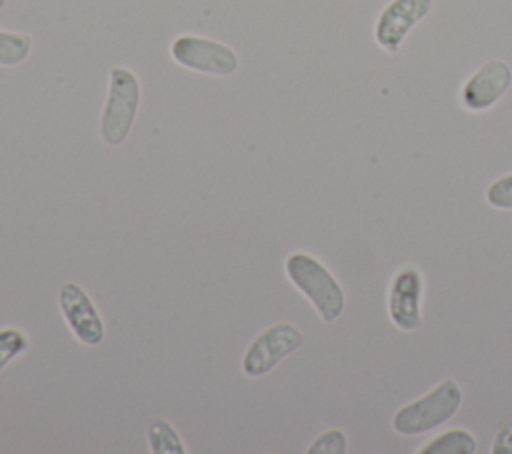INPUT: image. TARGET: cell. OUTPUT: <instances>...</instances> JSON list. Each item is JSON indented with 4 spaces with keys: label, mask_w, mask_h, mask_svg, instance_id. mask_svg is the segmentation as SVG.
<instances>
[{
    "label": "cell",
    "mask_w": 512,
    "mask_h": 454,
    "mask_svg": "<svg viewBox=\"0 0 512 454\" xmlns=\"http://www.w3.org/2000/svg\"><path fill=\"white\" fill-rule=\"evenodd\" d=\"M486 204L496 210H512V172L492 180L484 192Z\"/></svg>",
    "instance_id": "9a60e30c"
},
{
    "label": "cell",
    "mask_w": 512,
    "mask_h": 454,
    "mask_svg": "<svg viewBox=\"0 0 512 454\" xmlns=\"http://www.w3.org/2000/svg\"><path fill=\"white\" fill-rule=\"evenodd\" d=\"M146 442L152 454H186L188 452L176 428L164 418H154L150 422L146 432Z\"/></svg>",
    "instance_id": "8fae6325"
},
{
    "label": "cell",
    "mask_w": 512,
    "mask_h": 454,
    "mask_svg": "<svg viewBox=\"0 0 512 454\" xmlns=\"http://www.w3.org/2000/svg\"><path fill=\"white\" fill-rule=\"evenodd\" d=\"M58 308L78 342L98 346L106 336V326L92 296L78 282H62L58 288Z\"/></svg>",
    "instance_id": "52a82bcc"
},
{
    "label": "cell",
    "mask_w": 512,
    "mask_h": 454,
    "mask_svg": "<svg viewBox=\"0 0 512 454\" xmlns=\"http://www.w3.org/2000/svg\"><path fill=\"white\" fill-rule=\"evenodd\" d=\"M302 344L304 334L296 324L276 322L252 338L242 354L240 368L248 378L266 376Z\"/></svg>",
    "instance_id": "277c9868"
},
{
    "label": "cell",
    "mask_w": 512,
    "mask_h": 454,
    "mask_svg": "<svg viewBox=\"0 0 512 454\" xmlns=\"http://www.w3.org/2000/svg\"><path fill=\"white\" fill-rule=\"evenodd\" d=\"M30 336L16 328V326H4L0 328V372L20 354L30 350Z\"/></svg>",
    "instance_id": "4fadbf2b"
},
{
    "label": "cell",
    "mask_w": 512,
    "mask_h": 454,
    "mask_svg": "<svg viewBox=\"0 0 512 454\" xmlns=\"http://www.w3.org/2000/svg\"><path fill=\"white\" fill-rule=\"evenodd\" d=\"M170 58L186 70L208 76H232L240 64L228 44L196 34L176 36L170 42Z\"/></svg>",
    "instance_id": "5b68a950"
},
{
    "label": "cell",
    "mask_w": 512,
    "mask_h": 454,
    "mask_svg": "<svg viewBox=\"0 0 512 454\" xmlns=\"http://www.w3.org/2000/svg\"><path fill=\"white\" fill-rule=\"evenodd\" d=\"M284 272L292 286L314 306L322 322L338 320L346 306V294L330 268L310 252L296 250L286 256Z\"/></svg>",
    "instance_id": "6da1fadb"
},
{
    "label": "cell",
    "mask_w": 512,
    "mask_h": 454,
    "mask_svg": "<svg viewBox=\"0 0 512 454\" xmlns=\"http://www.w3.org/2000/svg\"><path fill=\"white\" fill-rule=\"evenodd\" d=\"M346 452H348V436L342 428H328L320 432L306 448V454H346Z\"/></svg>",
    "instance_id": "5bb4252c"
},
{
    "label": "cell",
    "mask_w": 512,
    "mask_h": 454,
    "mask_svg": "<svg viewBox=\"0 0 512 454\" xmlns=\"http://www.w3.org/2000/svg\"><path fill=\"white\" fill-rule=\"evenodd\" d=\"M4 4H6V0H0V10L4 8Z\"/></svg>",
    "instance_id": "e0dca14e"
},
{
    "label": "cell",
    "mask_w": 512,
    "mask_h": 454,
    "mask_svg": "<svg viewBox=\"0 0 512 454\" xmlns=\"http://www.w3.org/2000/svg\"><path fill=\"white\" fill-rule=\"evenodd\" d=\"M462 400V386L454 378H444L420 398L400 406L392 416V428L400 436L430 432L452 420L460 410Z\"/></svg>",
    "instance_id": "7a4b0ae2"
},
{
    "label": "cell",
    "mask_w": 512,
    "mask_h": 454,
    "mask_svg": "<svg viewBox=\"0 0 512 454\" xmlns=\"http://www.w3.org/2000/svg\"><path fill=\"white\" fill-rule=\"evenodd\" d=\"M32 52V38L24 32L0 28V66H18Z\"/></svg>",
    "instance_id": "7c38bea8"
},
{
    "label": "cell",
    "mask_w": 512,
    "mask_h": 454,
    "mask_svg": "<svg viewBox=\"0 0 512 454\" xmlns=\"http://www.w3.org/2000/svg\"><path fill=\"white\" fill-rule=\"evenodd\" d=\"M512 84V68L506 60L492 58L478 66L460 86V106L468 112H486L496 106Z\"/></svg>",
    "instance_id": "9c48e42d"
},
{
    "label": "cell",
    "mask_w": 512,
    "mask_h": 454,
    "mask_svg": "<svg viewBox=\"0 0 512 454\" xmlns=\"http://www.w3.org/2000/svg\"><path fill=\"white\" fill-rule=\"evenodd\" d=\"M492 454H512V420L500 426V430L492 438L490 446Z\"/></svg>",
    "instance_id": "2e32d148"
},
{
    "label": "cell",
    "mask_w": 512,
    "mask_h": 454,
    "mask_svg": "<svg viewBox=\"0 0 512 454\" xmlns=\"http://www.w3.org/2000/svg\"><path fill=\"white\" fill-rule=\"evenodd\" d=\"M424 276L416 266L398 268L388 284L386 308L390 322L402 332H414L422 324Z\"/></svg>",
    "instance_id": "8992f818"
},
{
    "label": "cell",
    "mask_w": 512,
    "mask_h": 454,
    "mask_svg": "<svg viewBox=\"0 0 512 454\" xmlns=\"http://www.w3.org/2000/svg\"><path fill=\"white\" fill-rule=\"evenodd\" d=\"M478 448L476 436L466 428H452L428 440L418 454H474Z\"/></svg>",
    "instance_id": "30bf717a"
},
{
    "label": "cell",
    "mask_w": 512,
    "mask_h": 454,
    "mask_svg": "<svg viewBox=\"0 0 512 454\" xmlns=\"http://www.w3.org/2000/svg\"><path fill=\"white\" fill-rule=\"evenodd\" d=\"M140 80L126 66H112L108 72V94L100 116V138L108 146H120L132 132L140 108Z\"/></svg>",
    "instance_id": "3957f363"
},
{
    "label": "cell",
    "mask_w": 512,
    "mask_h": 454,
    "mask_svg": "<svg viewBox=\"0 0 512 454\" xmlns=\"http://www.w3.org/2000/svg\"><path fill=\"white\" fill-rule=\"evenodd\" d=\"M434 0H390L376 16L372 36L378 48L396 54L410 30L432 12Z\"/></svg>",
    "instance_id": "ba28073f"
}]
</instances>
